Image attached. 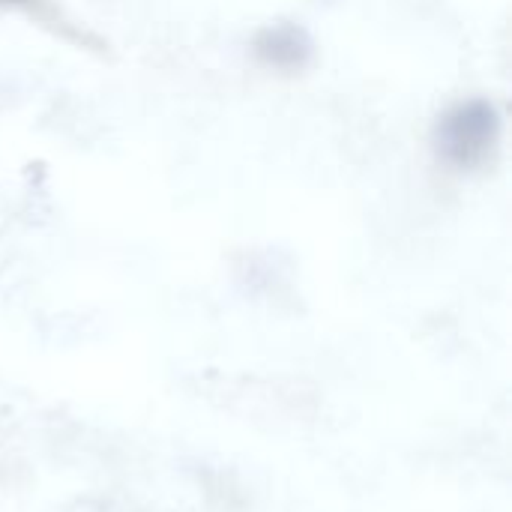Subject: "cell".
Listing matches in <instances>:
<instances>
[{
  "label": "cell",
  "instance_id": "obj_1",
  "mask_svg": "<svg viewBox=\"0 0 512 512\" xmlns=\"http://www.w3.org/2000/svg\"><path fill=\"white\" fill-rule=\"evenodd\" d=\"M495 132H498V123H495L492 108L462 105L453 114H447L441 129H438L441 153L453 165H474L492 150Z\"/></svg>",
  "mask_w": 512,
  "mask_h": 512
}]
</instances>
